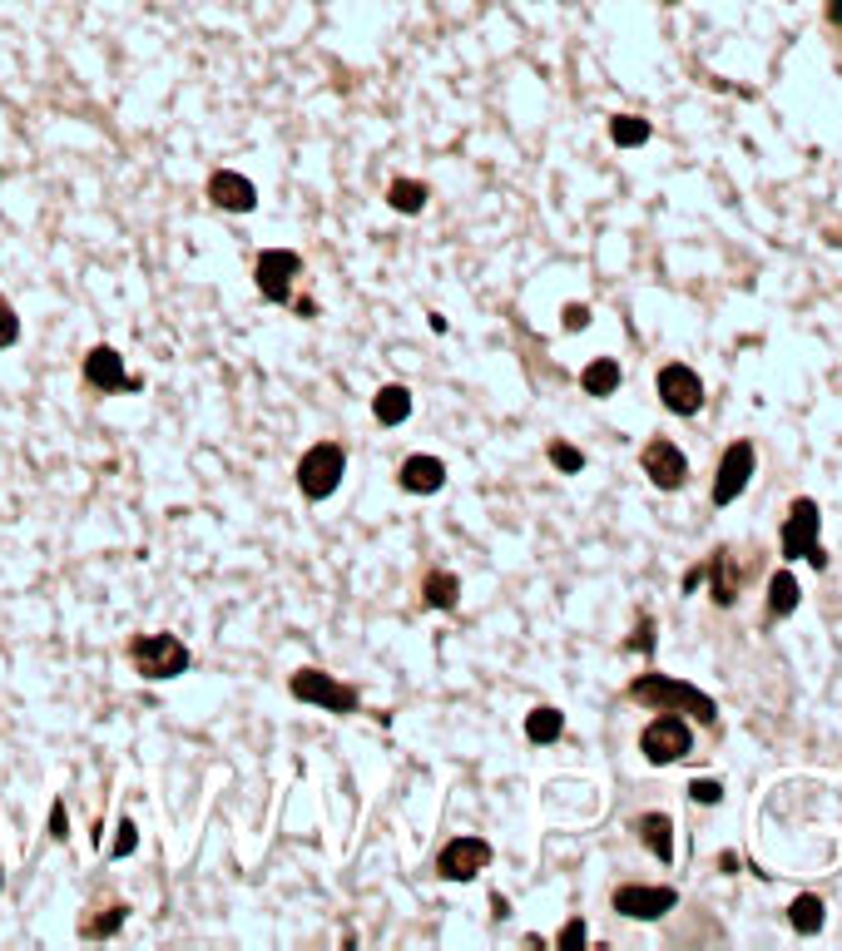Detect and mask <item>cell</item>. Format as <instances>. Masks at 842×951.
Instances as JSON below:
<instances>
[{
    "label": "cell",
    "mask_w": 842,
    "mask_h": 951,
    "mask_svg": "<svg viewBox=\"0 0 842 951\" xmlns=\"http://www.w3.org/2000/svg\"><path fill=\"white\" fill-rule=\"evenodd\" d=\"M788 922H793V932H798V937H813V932H823V922H828V907H823V897H818V892H803V897H793V907H788Z\"/></svg>",
    "instance_id": "obj_22"
},
{
    "label": "cell",
    "mask_w": 842,
    "mask_h": 951,
    "mask_svg": "<svg viewBox=\"0 0 842 951\" xmlns=\"http://www.w3.org/2000/svg\"><path fill=\"white\" fill-rule=\"evenodd\" d=\"M546 457H550V467L565 471V476H580V471H585V451L570 447V441H550Z\"/></svg>",
    "instance_id": "obj_27"
},
{
    "label": "cell",
    "mask_w": 842,
    "mask_h": 951,
    "mask_svg": "<svg viewBox=\"0 0 842 951\" xmlns=\"http://www.w3.org/2000/svg\"><path fill=\"white\" fill-rule=\"evenodd\" d=\"M669 6H679V0H669Z\"/></svg>",
    "instance_id": "obj_40"
},
{
    "label": "cell",
    "mask_w": 842,
    "mask_h": 951,
    "mask_svg": "<svg viewBox=\"0 0 842 951\" xmlns=\"http://www.w3.org/2000/svg\"><path fill=\"white\" fill-rule=\"evenodd\" d=\"M610 907H615L620 917H630V922H659L665 912H674V907H679V892H674V887L625 882V887H615Z\"/></svg>",
    "instance_id": "obj_10"
},
{
    "label": "cell",
    "mask_w": 842,
    "mask_h": 951,
    "mask_svg": "<svg viewBox=\"0 0 842 951\" xmlns=\"http://www.w3.org/2000/svg\"><path fill=\"white\" fill-rule=\"evenodd\" d=\"M639 467H645V476L659 485V491H679V485L689 481V457L669 437L649 441V447L639 451Z\"/></svg>",
    "instance_id": "obj_13"
},
{
    "label": "cell",
    "mask_w": 842,
    "mask_h": 951,
    "mask_svg": "<svg viewBox=\"0 0 842 951\" xmlns=\"http://www.w3.org/2000/svg\"><path fill=\"white\" fill-rule=\"evenodd\" d=\"M293 308H297V317H317V303L313 298H293Z\"/></svg>",
    "instance_id": "obj_37"
},
{
    "label": "cell",
    "mask_w": 842,
    "mask_h": 951,
    "mask_svg": "<svg viewBox=\"0 0 842 951\" xmlns=\"http://www.w3.org/2000/svg\"><path fill=\"white\" fill-rule=\"evenodd\" d=\"M491 912H496V917H500V922H506V917H510V902H506V897H500V892H496V897H491Z\"/></svg>",
    "instance_id": "obj_38"
},
{
    "label": "cell",
    "mask_w": 842,
    "mask_h": 951,
    "mask_svg": "<svg viewBox=\"0 0 842 951\" xmlns=\"http://www.w3.org/2000/svg\"><path fill=\"white\" fill-rule=\"evenodd\" d=\"M16 342H20V317H16V308H10L6 298H0V352L16 347Z\"/></svg>",
    "instance_id": "obj_30"
},
{
    "label": "cell",
    "mask_w": 842,
    "mask_h": 951,
    "mask_svg": "<svg viewBox=\"0 0 842 951\" xmlns=\"http://www.w3.org/2000/svg\"><path fill=\"white\" fill-rule=\"evenodd\" d=\"M620 382H625V372H620L615 357H595V362H585V372H580L585 397H615L620 392Z\"/></svg>",
    "instance_id": "obj_20"
},
{
    "label": "cell",
    "mask_w": 842,
    "mask_h": 951,
    "mask_svg": "<svg viewBox=\"0 0 842 951\" xmlns=\"http://www.w3.org/2000/svg\"><path fill=\"white\" fill-rule=\"evenodd\" d=\"M703 585V565H694V570H684V595H694V590Z\"/></svg>",
    "instance_id": "obj_36"
},
{
    "label": "cell",
    "mask_w": 842,
    "mask_h": 951,
    "mask_svg": "<svg viewBox=\"0 0 842 951\" xmlns=\"http://www.w3.org/2000/svg\"><path fill=\"white\" fill-rule=\"evenodd\" d=\"M630 650H639V654H649V650H655V620H649V615H639V625H635V640H630Z\"/></svg>",
    "instance_id": "obj_34"
},
{
    "label": "cell",
    "mask_w": 842,
    "mask_h": 951,
    "mask_svg": "<svg viewBox=\"0 0 842 951\" xmlns=\"http://www.w3.org/2000/svg\"><path fill=\"white\" fill-rule=\"evenodd\" d=\"M689 798L703 802V808H713V802H723V784L719 778H694V784H689Z\"/></svg>",
    "instance_id": "obj_31"
},
{
    "label": "cell",
    "mask_w": 842,
    "mask_h": 951,
    "mask_svg": "<svg viewBox=\"0 0 842 951\" xmlns=\"http://www.w3.org/2000/svg\"><path fill=\"white\" fill-rule=\"evenodd\" d=\"M372 417H377L382 427H402V421L412 417V387L407 382L377 387V397H372Z\"/></svg>",
    "instance_id": "obj_18"
},
{
    "label": "cell",
    "mask_w": 842,
    "mask_h": 951,
    "mask_svg": "<svg viewBox=\"0 0 842 951\" xmlns=\"http://www.w3.org/2000/svg\"><path fill=\"white\" fill-rule=\"evenodd\" d=\"M610 140L620 144V150H639V144H649V120H639V114H615Z\"/></svg>",
    "instance_id": "obj_26"
},
{
    "label": "cell",
    "mask_w": 842,
    "mask_h": 951,
    "mask_svg": "<svg viewBox=\"0 0 842 951\" xmlns=\"http://www.w3.org/2000/svg\"><path fill=\"white\" fill-rule=\"evenodd\" d=\"M134 848H140V828H134L130 818H120V828H114V842H110V858H134Z\"/></svg>",
    "instance_id": "obj_28"
},
{
    "label": "cell",
    "mask_w": 842,
    "mask_h": 951,
    "mask_svg": "<svg viewBox=\"0 0 842 951\" xmlns=\"http://www.w3.org/2000/svg\"><path fill=\"white\" fill-rule=\"evenodd\" d=\"M130 912H134L130 902H104L100 912L84 917V922H80V937H84V942H110V937L120 932L124 922H130Z\"/></svg>",
    "instance_id": "obj_19"
},
{
    "label": "cell",
    "mask_w": 842,
    "mask_h": 951,
    "mask_svg": "<svg viewBox=\"0 0 842 951\" xmlns=\"http://www.w3.org/2000/svg\"><path fill=\"white\" fill-rule=\"evenodd\" d=\"M560 327H565V333H585V327H590V308H585V303H565V308H560Z\"/></svg>",
    "instance_id": "obj_33"
},
{
    "label": "cell",
    "mask_w": 842,
    "mask_h": 951,
    "mask_svg": "<svg viewBox=\"0 0 842 951\" xmlns=\"http://www.w3.org/2000/svg\"><path fill=\"white\" fill-rule=\"evenodd\" d=\"M486 868H491V842L471 838V832L442 842V852H436V877H446V882H476Z\"/></svg>",
    "instance_id": "obj_8"
},
{
    "label": "cell",
    "mask_w": 842,
    "mask_h": 951,
    "mask_svg": "<svg viewBox=\"0 0 842 951\" xmlns=\"http://www.w3.org/2000/svg\"><path fill=\"white\" fill-rule=\"evenodd\" d=\"M50 838H55V842H70V808H65V798L50 802Z\"/></svg>",
    "instance_id": "obj_32"
},
{
    "label": "cell",
    "mask_w": 842,
    "mask_h": 951,
    "mask_svg": "<svg viewBox=\"0 0 842 951\" xmlns=\"http://www.w3.org/2000/svg\"><path fill=\"white\" fill-rule=\"evenodd\" d=\"M347 476V451L337 447V441H317V447L303 451V461H297V491L307 495V501H327V495L343 485Z\"/></svg>",
    "instance_id": "obj_5"
},
{
    "label": "cell",
    "mask_w": 842,
    "mask_h": 951,
    "mask_svg": "<svg viewBox=\"0 0 842 951\" xmlns=\"http://www.w3.org/2000/svg\"><path fill=\"white\" fill-rule=\"evenodd\" d=\"M297 278H303V253L293 248H263L258 263H253V283H258V293L268 303H293V288Z\"/></svg>",
    "instance_id": "obj_7"
},
{
    "label": "cell",
    "mask_w": 842,
    "mask_h": 951,
    "mask_svg": "<svg viewBox=\"0 0 842 951\" xmlns=\"http://www.w3.org/2000/svg\"><path fill=\"white\" fill-rule=\"evenodd\" d=\"M703 580H713V605H733L739 600V580H733V551H713L703 565Z\"/></svg>",
    "instance_id": "obj_21"
},
{
    "label": "cell",
    "mask_w": 842,
    "mask_h": 951,
    "mask_svg": "<svg viewBox=\"0 0 842 951\" xmlns=\"http://www.w3.org/2000/svg\"><path fill=\"white\" fill-rule=\"evenodd\" d=\"M823 16H828V25L842 30V0H823Z\"/></svg>",
    "instance_id": "obj_35"
},
{
    "label": "cell",
    "mask_w": 842,
    "mask_h": 951,
    "mask_svg": "<svg viewBox=\"0 0 842 951\" xmlns=\"http://www.w3.org/2000/svg\"><path fill=\"white\" fill-rule=\"evenodd\" d=\"M798 610V580L788 575V570H778V575L769 580V615L773 620H788Z\"/></svg>",
    "instance_id": "obj_25"
},
{
    "label": "cell",
    "mask_w": 842,
    "mask_h": 951,
    "mask_svg": "<svg viewBox=\"0 0 842 951\" xmlns=\"http://www.w3.org/2000/svg\"><path fill=\"white\" fill-rule=\"evenodd\" d=\"M689 748H694V728H689L684 714H655L645 724V734H639V754L655 768H669L679 758H689Z\"/></svg>",
    "instance_id": "obj_6"
},
{
    "label": "cell",
    "mask_w": 842,
    "mask_h": 951,
    "mask_svg": "<svg viewBox=\"0 0 842 951\" xmlns=\"http://www.w3.org/2000/svg\"><path fill=\"white\" fill-rule=\"evenodd\" d=\"M635 832L659 862H674V822H669V812H639Z\"/></svg>",
    "instance_id": "obj_16"
},
{
    "label": "cell",
    "mask_w": 842,
    "mask_h": 951,
    "mask_svg": "<svg viewBox=\"0 0 842 951\" xmlns=\"http://www.w3.org/2000/svg\"><path fill=\"white\" fill-rule=\"evenodd\" d=\"M753 467H759V451L753 441H733L719 461V476H713V505H733L753 481Z\"/></svg>",
    "instance_id": "obj_12"
},
{
    "label": "cell",
    "mask_w": 842,
    "mask_h": 951,
    "mask_svg": "<svg viewBox=\"0 0 842 951\" xmlns=\"http://www.w3.org/2000/svg\"><path fill=\"white\" fill-rule=\"evenodd\" d=\"M209 198L223 208V214H253V208H258V188H253V178H243L239 168H213Z\"/></svg>",
    "instance_id": "obj_14"
},
{
    "label": "cell",
    "mask_w": 842,
    "mask_h": 951,
    "mask_svg": "<svg viewBox=\"0 0 842 951\" xmlns=\"http://www.w3.org/2000/svg\"><path fill=\"white\" fill-rule=\"evenodd\" d=\"M0 892H6V868H0Z\"/></svg>",
    "instance_id": "obj_39"
},
{
    "label": "cell",
    "mask_w": 842,
    "mask_h": 951,
    "mask_svg": "<svg viewBox=\"0 0 842 951\" xmlns=\"http://www.w3.org/2000/svg\"><path fill=\"white\" fill-rule=\"evenodd\" d=\"M426 198H432V188H426L422 178H392L387 184V204L397 208V214H422Z\"/></svg>",
    "instance_id": "obj_24"
},
{
    "label": "cell",
    "mask_w": 842,
    "mask_h": 951,
    "mask_svg": "<svg viewBox=\"0 0 842 951\" xmlns=\"http://www.w3.org/2000/svg\"><path fill=\"white\" fill-rule=\"evenodd\" d=\"M585 942H590V927H585L580 917H570V922H565L560 932H556V947H560V951H580Z\"/></svg>",
    "instance_id": "obj_29"
},
{
    "label": "cell",
    "mask_w": 842,
    "mask_h": 951,
    "mask_svg": "<svg viewBox=\"0 0 842 951\" xmlns=\"http://www.w3.org/2000/svg\"><path fill=\"white\" fill-rule=\"evenodd\" d=\"M422 605H426V610H442V615H452V610L461 605V580H456L452 570H426V580H422Z\"/></svg>",
    "instance_id": "obj_17"
},
{
    "label": "cell",
    "mask_w": 842,
    "mask_h": 951,
    "mask_svg": "<svg viewBox=\"0 0 842 951\" xmlns=\"http://www.w3.org/2000/svg\"><path fill=\"white\" fill-rule=\"evenodd\" d=\"M560 734H565V714L556 709V704H536V709L526 714V738L530 744H556Z\"/></svg>",
    "instance_id": "obj_23"
},
{
    "label": "cell",
    "mask_w": 842,
    "mask_h": 951,
    "mask_svg": "<svg viewBox=\"0 0 842 951\" xmlns=\"http://www.w3.org/2000/svg\"><path fill=\"white\" fill-rule=\"evenodd\" d=\"M630 699L645 704V709H655V714H684V718H699V724H719V704H713L709 694L694 689V684H684V679H674V674H659V669L639 674L630 684Z\"/></svg>",
    "instance_id": "obj_1"
},
{
    "label": "cell",
    "mask_w": 842,
    "mask_h": 951,
    "mask_svg": "<svg viewBox=\"0 0 842 951\" xmlns=\"http://www.w3.org/2000/svg\"><path fill=\"white\" fill-rule=\"evenodd\" d=\"M397 485L407 495H436L446 485V461L442 457H426V451H422V457H407L397 467Z\"/></svg>",
    "instance_id": "obj_15"
},
{
    "label": "cell",
    "mask_w": 842,
    "mask_h": 951,
    "mask_svg": "<svg viewBox=\"0 0 842 951\" xmlns=\"http://www.w3.org/2000/svg\"><path fill=\"white\" fill-rule=\"evenodd\" d=\"M655 387H659V401H665V411H674V417H699V407H703V382H699L694 367H684V362L659 367Z\"/></svg>",
    "instance_id": "obj_11"
},
{
    "label": "cell",
    "mask_w": 842,
    "mask_h": 951,
    "mask_svg": "<svg viewBox=\"0 0 842 951\" xmlns=\"http://www.w3.org/2000/svg\"><path fill=\"white\" fill-rule=\"evenodd\" d=\"M287 694H293L297 704H313V709H323V714H357V704H362L357 684L337 679V674H327V669H293Z\"/></svg>",
    "instance_id": "obj_3"
},
{
    "label": "cell",
    "mask_w": 842,
    "mask_h": 951,
    "mask_svg": "<svg viewBox=\"0 0 842 951\" xmlns=\"http://www.w3.org/2000/svg\"><path fill=\"white\" fill-rule=\"evenodd\" d=\"M818 531H823V511H818V501H813V495H798V501L788 505L783 555L788 560H808V565L828 570V551H823V541H818Z\"/></svg>",
    "instance_id": "obj_4"
},
{
    "label": "cell",
    "mask_w": 842,
    "mask_h": 951,
    "mask_svg": "<svg viewBox=\"0 0 842 951\" xmlns=\"http://www.w3.org/2000/svg\"><path fill=\"white\" fill-rule=\"evenodd\" d=\"M84 387H90V392H100V397L144 392V382L124 372V357L114 352L110 342H100V347H90V352H84Z\"/></svg>",
    "instance_id": "obj_9"
},
{
    "label": "cell",
    "mask_w": 842,
    "mask_h": 951,
    "mask_svg": "<svg viewBox=\"0 0 842 951\" xmlns=\"http://www.w3.org/2000/svg\"><path fill=\"white\" fill-rule=\"evenodd\" d=\"M130 664H134V674H140V679L164 684V679L189 674L194 654H189V644L179 640V634L159 630V634H134V640H130Z\"/></svg>",
    "instance_id": "obj_2"
}]
</instances>
